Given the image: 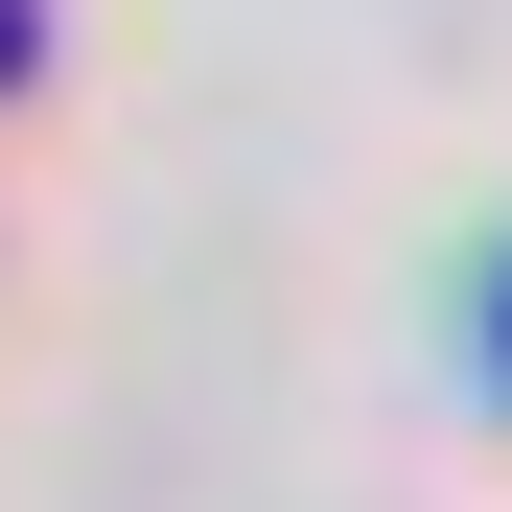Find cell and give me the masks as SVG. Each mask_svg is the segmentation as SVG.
I'll use <instances>...</instances> for the list:
<instances>
[{
  "instance_id": "cell-1",
  "label": "cell",
  "mask_w": 512,
  "mask_h": 512,
  "mask_svg": "<svg viewBox=\"0 0 512 512\" xmlns=\"http://www.w3.org/2000/svg\"><path fill=\"white\" fill-rule=\"evenodd\" d=\"M24 47H47V24H24V0H0V94H24Z\"/></svg>"
},
{
  "instance_id": "cell-2",
  "label": "cell",
  "mask_w": 512,
  "mask_h": 512,
  "mask_svg": "<svg viewBox=\"0 0 512 512\" xmlns=\"http://www.w3.org/2000/svg\"><path fill=\"white\" fill-rule=\"evenodd\" d=\"M489 373H512V280H489Z\"/></svg>"
}]
</instances>
